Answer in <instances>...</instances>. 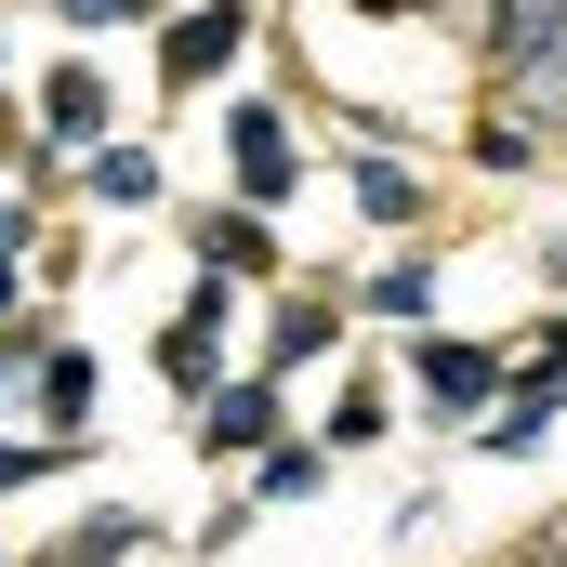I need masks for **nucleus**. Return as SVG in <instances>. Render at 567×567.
Here are the masks:
<instances>
[{
  "instance_id": "obj_28",
  "label": "nucleus",
  "mask_w": 567,
  "mask_h": 567,
  "mask_svg": "<svg viewBox=\"0 0 567 567\" xmlns=\"http://www.w3.org/2000/svg\"><path fill=\"white\" fill-rule=\"evenodd\" d=\"M27 567H80V555H66V542H40V555H27Z\"/></svg>"
},
{
  "instance_id": "obj_22",
  "label": "nucleus",
  "mask_w": 567,
  "mask_h": 567,
  "mask_svg": "<svg viewBox=\"0 0 567 567\" xmlns=\"http://www.w3.org/2000/svg\"><path fill=\"white\" fill-rule=\"evenodd\" d=\"M0 251H40V185H0Z\"/></svg>"
},
{
  "instance_id": "obj_10",
  "label": "nucleus",
  "mask_w": 567,
  "mask_h": 567,
  "mask_svg": "<svg viewBox=\"0 0 567 567\" xmlns=\"http://www.w3.org/2000/svg\"><path fill=\"white\" fill-rule=\"evenodd\" d=\"M185 251L225 265V278H278V212H251V198H198V212H185Z\"/></svg>"
},
{
  "instance_id": "obj_29",
  "label": "nucleus",
  "mask_w": 567,
  "mask_h": 567,
  "mask_svg": "<svg viewBox=\"0 0 567 567\" xmlns=\"http://www.w3.org/2000/svg\"><path fill=\"white\" fill-rule=\"evenodd\" d=\"M423 13H449V0H423Z\"/></svg>"
},
{
  "instance_id": "obj_5",
  "label": "nucleus",
  "mask_w": 567,
  "mask_h": 567,
  "mask_svg": "<svg viewBox=\"0 0 567 567\" xmlns=\"http://www.w3.org/2000/svg\"><path fill=\"white\" fill-rule=\"evenodd\" d=\"M555 423H567V370H555V357H515V383L462 423V449H475V462H528Z\"/></svg>"
},
{
  "instance_id": "obj_6",
  "label": "nucleus",
  "mask_w": 567,
  "mask_h": 567,
  "mask_svg": "<svg viewBox=\"0 0 567 567\" xmlns=\"http://www.w3.org/2000/svg\"><path fill=\"white\" fill-rule=\"evenodd\" d=\"M238 53H251V0H198V13H158V80H172V93H212Z\"/></svg>"
},
{
  "instance_id": "obj_11",
  "label": "nucleus",
  "mask_w": 567,
  "mask_h": 567,
  "mask_svg": "<svg viewBox=\"0 0 567 567\" xmlns=\"http://www.w3.org/2000/svg\"><path fill=\"white\" fill-rule=\"evenodd\" d=\"M106 133H120V93L93 80V53H66V66L40 80V145H66V158H93Z\"/></svg>"
},
{
  "instance_id": "obj_15",
  "label": "nucleus",
  "mask_w": 567,
  "mask_h": 567,
  "mask_svg": "<svg viewBox=\"0 0 567 567\" xmlns=\"http://www.w3.org/2000/svg\"><path fill=\"white\" fill-rule=\"evenodd\" d=\"M80 198H93V212H158V145H93V158H80Z\"/></svg>"
},
{
  "instance_id": "obj_13",
  "label": "nucleus",
  "mask_w": 567,
  "mask_h": 567,
  "mask_svg": "<svg viewBox=\"0 0 567 567\" xmlns=\"http://www.w3.org/2000/svg\"><path fill=\"white\" fill-rule=\"evenodd\" d=\"M330 475H343V449H330V435H278V449L251 462V502H265V515H290V502H317Z\"/></svg>"
},
{
  "instance_id": "obj_20",
  "label": "nucleus",
  "mask_w": 567,
  "mask_h": 567,
  "mask_svg": "<svg viewBox=\"0 0 567 567\" xmlns=\"http://www.w3.org/2000/svg\"><path fill=\"white\" fill-rule=\"evenodd\" d=\"M66 462H93V449H66V435H0V502H27V488H53Z\"/></svg>"
},
{
  "instance_id": "obj_19",
  "label": "nucleus",
  "mask_w": 567,
  "mask_h": 567,
  "mask_svg": "<svg viewBox=\"0 0 567 567\" xmlns=\"http://www.w3.org/2000/svg\"><path fill=\"white\" fill-rule=\"evenodd\" d=\"M40 357H53V317L27 303V317H0V423L27 410V383H40Z\"/></svg>"
},
{
  "instance_id": "obj_12",
  "label": "nucleus",
  "mask_w": 567,
  "mask_h": 567,
  "mask_svg": "<svg viewBox=\"0 0 567 567\" xmlns=\"http://www.w3.org/2000/svg\"><path fill=\"white\" fill-rule=\"evenodd\" d=\"M357 317H370V330H435V238H396V251L357 278Z\"/></svg>"
},
{
  "instance_id": "obj_14",
  "label": "nucleus",
  "mask_w": 567,
  "mask_h": 567,
  "mask_svg": "<svg viewBox=\"0 0 567 567\" xmlns=\"http://www.w3.org/2000/svg\"><path fill=\"white\" fill-rule=\"evenodd\" d=\"M357 212H370V225H383V238H423V172H410V158H383V145H357Z\"/></svg>"
},
{
  "instance_id": "obj_25",
  "label": "nucleus",
  "mask_w": 567,
  "mask_h": 567,
  "mask_svg": "<svg viewBox=\"0 0 567 567\" xmlns=\"http://www.w3.org/2000/svg\"><path fill=\"white\" fill-rule=\"evenodd\" d=\"M528 357H555V370H567V303L542 317V330H528Z\"/></svg>"
},
{
  "instance_id": "obj_27",
  "label": "nucleus",
  "mask_w": 567,
  "mask_h": 567,
  "mask_svg": "<svg viewBox=\"0 0 567 567\" xmlns=\"http://www.w3.org/2000/svg\"><path fill=\"white\" fill-rule=\"evenodd\" d=\"M542 133H555V145H567V66H555V106H542Z\"/></svg>"
},
{
  "instance_id": "obj_4",
  "label": "nucleus",
  "mask_w": 567,
  "mask_h": 567,
  "mask_svg": "<svg viewBox=\"0 0 567 567\" xmlns=\"http://www.w3.org/2000/svg\"><path fill=\"white\" fill-rule=\"evenodd\" d=\"M225 172H238L251 212H290V185H303V133H290L278 93H238V106H225Z\"/></svg>"
},
{
  "instance_id": "obj_2",
  "label": "nucleus",
  "mask_w": 567,
  "mask_h": 567,
  "mask_svg": "<svg viewBox=\"0 0 567 567\" xmlns=\"http://www.w3.org/2000/svg\"><path fill=\"white\" fill-rule=\"evenodd\" d=\"M475 40H488V80L502 106H555V66H567V0H475Z\"/></svg>"
},
{
  "instance_id": "obj_8",
  "label": "nucleus",
  "mask_w": 567,
  "mask_h": 567,
  "mask_svg": "<svg viewBox=\"0 0 567 567\" xmlns=\"http://www.w3.org/2000/svg\"><path fill=\"white\" fill-rule=\"evenodd\" d=\"M343 330H357V290H290V303H265V370H330L343 357Z\"/></svg>"
},
{
  "instance_id": "obj_30",
  "label": "nucleus",
  "mask_w": 567,
  "mask_h": 567,
  "mask_svg": "<svg viewBox=\"0 0 567 567\" xmlns=\"http://www.w3.org/2000/svg\"><path fill=\"white\" fill-rule=\"evenodd\" d=\"M0 567H27V555H0Z\"/></svg>"
},
{
  "instance_id": "obj_18",
  "label": "nucleus",
  "mask_w": 567,
  "mask_h": 567,
  "mask_svg": "<svg viewBox=\"0 0 567 567\" xmlns=\"http://www.w3.org/2000/svg\"><path fill=\"white\" fill-rule=\"evenodd\" d=\"M542 120H528V106H488V120H475V133H462V158H475V172H528V158H542Z\"/></svg>"
},
{
  "instance_id": "obj_17",
  "label": "nucleus",
  "mask_w": 567,
  "mask_h": 567,
  "mask_svg": "<svg viewBox=\"0 0 567 567\" xmlns=\"http://www.w3.org/2000/svg\"><path fill=\"white\" fill-rule=\"evenodd\" d=\"M330 449H343V462H357V449H383V435H396V396H383V383H370V370H357V383H343V396H330Z\"/></svg>"
},
{
  "instance_id": "obj_7",
  "label": "nucleus",
  "mask_w": 567,
  "mask_h": 567,
  "mask_svg": "<svg viewBox=\"0 0 567 567\" xmlns=\"http://www.w3.org/2000/svg\"><path fill=\"white\" fill-rule=\"evenodd\" d=\"M278 435H290V383L278 370H238V383L198 410V449H212V462H265Z\"/></svg>"
},
{
  "instance_id": "obj_21",
  "label": "nucleus",
  "mask_w": 567,
  "mask_h": 567,
  "mask_svg": "<svg viewBox=\"0 0 567 567\" xmlns=\"http://www.w3.org/2000/svg\"><path fill=\"white\" fill-rule=\"evenodd\" d=\"M251 515H265V502H251V488H238V502H225V515H198V542H185V555H238V542H251Z\"/></svg>"
},
{
  "instance_id": "obj_16",
  "label": "nucleus",
  "mask_w": 567,
  "mask_h": 567,
  "mask_svg": "<svg viewBox=\"0 0 567 567\" xmlns=\"http://www.w3.org/2000/svg\"><path fill=\"white\" fill-rule=\"evenodd\" d=\"M66 555H80V567H133V555H158V515H133V502H93V515L66 528Z\"/></svg>"
},
{
  "instance_id": "obj_1",
  "label": "nucleus",
  "mask_w": 567,
  "mask_h": 567,
  "mask_svg": "<svg viewBox=\"0 0 567 567\" xmlns=\"http://www.w3.org/2000/svg\"><path fill=\"white\" fill-rule=\"evenodd\" d=\"M238 290H251V278H225V265H198V278H185V303L158 317V343H145V357H158V383H172V410H212V396L238 383V370H225V330H238Z\"/></svg>"
},
{
  "instance_id": "obj_3",
  "label": "nucleus",
  "mask_w": 567,
  "mask_h": 567,
  "mask_svg": "<svg viewBox=\"0 0 567 567\" xmlns=\"http://www.w3.org/2000/svg\"><path fill=\"white\" fill-rule=\"evenodd\" d=\"M502 383H515L502 343H475V330H410V396H423V423H475Z\"/></svg>"
},
{
  "instance_id": "obj_9",
  "label": "nucleus",
  "mask_w": 567,
  "mask_h": 567,
  "mask_svg": "<svg viewBox=\"0 0 567 567\" xmlns=\"http://www.w3.org/2000/svg\"><path fill=\"white\" fill-rule=\"evenodd\" d=\"M27 410H40V435H66V449H93V410H106V357H93V343H53V357H40V383H27Z\"/></svg>"
},
{
  "instance_id": "obj_24",
  "label": "nucleus",
  "mask_w": 567,
  "mask_h": 567,
  "mask_svg": "<svg viewBox=\"0 0 567 567\" xmlns=\"http://www.w3.org/2000/svg\"><path fill=\"white\" fill-rule=\"evenodd\" d=\"M0 317H27V251H0Z\"/></svg>"
},
{
  "instance_id": "obj_23",
  "label": "nucleus",
  "mask_w": 567,
  "mask_h": 567,
  "mask_svg": "<svg viewBox=\"0 0 567 567\" xmlns=\"http://www.w3.org/2000/svg\"><path fill=\"white\" fill-rule=\"evenodd\" d=\"M66 27H158V0H53Z\"/></svg>"
},
{
  "instance_id": "obj_26",
  "label": "nucleus",
  "mask_w": 567,
  "mask_h": 567,
  "mask_svg": "<svg viewBox=\"0 0 567 567\" xmlns=\"http://www.w3.org/2000/svg\"><path fill=\"white\" fill-rule=\"evenodd\" d=\"M542 278H555V290H567V225H555V238H542Z\"/></svg>"
}]
</instances>
